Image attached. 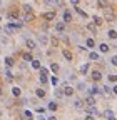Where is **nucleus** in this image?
Instances as JSON below:
<instances>
[{
	"label": "nucleus",
	"instance_id": "f257e3e1",
	"mask_svg": "<svg viewBox=\"0 0 117 120\" xmlns=\"http://www.w3.org/2000/svg\"><path fill=\"white\" fill-rule=\"evenodd\" d=\"M42 19L43 20H54L55 19V12H45V13L42 15Z\"/></svg>",
	"mask_w": 117,
	"mask_h": 120
},
{
	"label": "nucleus",
	"instance_id": "f03ea898",
	"mask_svg": "<svg viewBox=\"0 0 117 120\" xmlns=\"http://www.w3.org/2000/svg\"><path fill=\"white\" fill-rule=\"evenodd\" d=\"M90 75H92V80H94V82H99V80L102 79V73H100V72H97V70L90 72Z\"/></svg>",
	"mask_w": 117,
	"mask_h": 120
},
{
	"label": "nucleus",
	"instance_id": "7ed1b4c3",
	"mask_svg": "<svg viewBox=\"0 0 117 120\" xmlns=\"http://www.w3.org/2000/svg\"><path fill=\"white\" fill-rule=\"evenodd\" d=\"M64 95H74V88H72L70 85H64Z\"/></svg>",
	"mask_w": 117,
	"mask_h": 120
},
{
	"label": "nucleus",
	"instance_id": "20e7f679",
	"mask_svg": "<svg viewBox=\"0 0 117 120\" xmlns=\"http://www.w3.org/2000/svg\"><path fill=\"white\" fill-rule=\"evenodd\" d=\"M25 45H27V49H28V50H34V49L37 47V45H35V42H34V40H28V38L25 40Z\"/></svg>",
	"mask_w": 117,
	"mask_h": 120
},
{
	"label": "nucleus",
	"instance_id": "39448f33",
	"mask_svg": "<svg viewBox=\"0 0 117 120\" xmlns=\"http://www.w3.org/2000/svg\"><path fill=\"white\" fill-rule=\"evenodd\" d=\"M55 30H57V32H64V30H65V23L64 22H57L55 23Z\"/></svg>",
	"mask_w": 117,
	"mask_h": 120
},
{
	"label": "nucleus",
	"instance_id": "423d86ee",
	"mask_svg": "<svg viewBox=\"0 0 117 120\" xmlns=\"http://www.w3.org/2000/svg\"><path fill=\"white\" fill-rule=\"evenodd\" d=\"M70 20H72V15H70V12H69V10H64V22H65V23H69Z\"/></svg>",
	"mask_w": 117,
	"mask_h": 120
},
{
	"label": "nucleus",
	"instance_id": "0eeeda50",
	"mask_svg": "<svg viewBox=\"0 0 117 120\" xmlns=\"http://www.w3.org/2000/svg\"><path fill=\"white\" fill-rule=\"evenodd\" d=\"M55 97H57V98H62V97H64V90H62L60 87H55Z\"/></svg>",
	"mask_w": 117,
	"mask_h": 120
},
{
	"label": "nucleus",
	"instance_id": "6e6552de",
	"mask_svg": "<svg viewBox=\"0 0 117 120\" xmlns=\"http://www.w3.org/2000/svg\"><path fill=\"white\" fill-rule=\"evenodd\" d=\"M87 112H89V115H99V110L94 105H90V109H87Z\"/></svg>",
	"mask_w": 117,
	"mask_h": 120
},
{
	"label": "nucleus",
	"instance_id": "1a4fd4ad",
	"mask_svg": "<svg viewBox=\"0 0 117 120\" xmlns=\"http://www.w3.org/2000/svg\"><path fill=\"white\" fill-rule=\"evenodd\" d=\"M20 94H22V92H20L19 87H12V95H13V97H20Z\"/></svg>",
	"mask_w": 117,
	"mask_h": 120
},
{
	"label": "nucleus",
	"instance_id": "9d476101",
	"mask_svg": "<svg viewBox=\"0 0 117 120\" xmlns=\"http://www.w3.org/2000/svg\"><path fill=\"white\" fill-rule=\"evenodd\" d=\"M35 95L40 97V98H43V97H45V90H43V88H37L35 90Z\"/></svg>",
	"mask_w": 117,
	"mask_h": 120
},
{
	"label": "nucleus",
	"instance_id": "9b49d317",
	"mask_svg": "<svg viewBox=\"0 0 117 120\" xmlns=\"http://www.w3.org/2000/svg\"><path fill=\"white\" fill-rule=\"evenodd\" d=\"M39 40L42 42V45H47V35L45 34H39Z\"/></svg>",
	"mask_w": 117,
	"mask_h": 120
},
{
	"label": "nucleus",
	"instance_id": "f8f14e48",
	"mask_svg": "<svg viewBox=\"0 0 117 120\" xmlns=\"http://www.w3.org/2000/svg\"><path fill=\"white\" fill-rule=\"evenodd\" d=\"M13 64H15V62H13L12 57H5V65L7 67H13Z\"/></svg>",
	"mask_w": 117,
	"mask_h": 120
},
{
	"label": "nucleus",
	"instance_id": "ddd939ff",
	"mask_svg": "<svg viewBox=\"0 0 117 120\" xmlns=\"http://www.w3.org/2000/svg\"><path fill=\"white\" fill-rule=\"evenodd\" d=\"M99 49H100V52H104V53H105V52H109L110 47H109L107 43H100V45H99Z\"/></svg>",
	"mask_w": 117,
	"mask_h": 120
},
{
	"label": "nucleus",
	"instance_id": "4468645a",
	"mask_svg": "<svg viewBox=\"0 0 117 120\" xmlns=\"http://www.w3.org/2000/svg\"><path fill=\"white\" fill-rule=\"evenodd\" d=\"M97 7L99 8H105L107 7V0H97Z\"/></svg>",
	"mask_w": 117,
	"mask_h": 120
},
{
	"label": "nucleus",
	"instance_id": "2eb2a0df",
	"mask_svg": "<svg viewBox=\"0 0 117 120\" xmlns=\"http://www.w3.org/2000/svg\"><path fill=\"white\" fill-rule=\"evenodd\" d=\"M85 45H87V47H89V49H94V47H95V42H94V38H87Z\"/></svg>",
	"mask_w": 117,
	"mask_h": 120
},
{
	"label": "nucleus",
	"instance_id": "dca6fc26",
	"mask_svg": "<svg viewBox=\"0 0 117 120\" xmlns=\"http://www.w3.org/2000/svg\"><path fill=\"white\" fill-rule=\"evenodd\" d=\"M75 10H77V13L80 15V17H84V19H87V13H85V12H84V10H82L80 7H77V5H75Z\"/></svg>",
	"mask_w": 117,
	"mask_h": 120
},
{
	"label": "nucleus",
	"instance_id": "f3484780",
	"mask_svg": "<svg viewBox=\"0 0 117 120\" xmlns=\"http://www.w3.org/2000/svg\"><path fill=\"white\" fill-rule=\"evenodd\" d=\"M4 73H5V75H7V79H8V80H12V79H13V73H12V72H10V67H7V68H5V72H4Z\"/></svg>",
	"mask_w": 117,
	"mask_h": 120
},
{
	"label": "nucleus",
	"instance_id": "a211bd4d",
	"mask_svg": "<svg viewBox=\"0 0 117 120\" xmlns=\"http://www.w3.org/2000/svg\"><path fill=\"white\" fill-rule=\"evenodd\" d=\"M39 80H40L42 83H47V82H49V77H47V75H43V73H40V75H39Z\"/></svg>",
	"mask_w": 117,
	"mask_h": 120
},
{
	"label": "nucleus",
	"instance_id": "6ab92c4d",
	"mask_svg": "<svg viewBox=\"0 0 117 120\" xmlns=\"http://www.w3.org/2000/svg\"><path fill=\"white\" fill-rule=\"evenodd\" d=\"M22 58L25 60V62H32V60H34V57H32L30 53H23V55H22Z\"/></svg>",
	"mask_w": 117,
	"mask_h": 120
},
{
	"label": "nucleus",
	"instance_id": "aec40b11",
	"mask_svg": "<svg viewBox=\"0 0 117 120\" xmlns=\"http://www.w3.org/2000/svg\"><path fill=\"white\" fill-rule=\"evenodd\" d=\"M89 58H90V60H99L100 57H99L97 52H90V53H89Z\"/></svg>",
	"mask_w": 117,
	"mask_h": 120
},
{
	"label": "nucleus",
	"instance_id": "412c9836",
	"mask_svg": "<svg viewBox=\"0 0 117 120\" xmlns=\"http://www.w3.org/2000/svg\"><path fill=\"white\" fill-rule=\"evenodd\" d=\"M32 68H35V70L40 68V60H32Z\"/></svg>",
	"mask_w": 117,
	"mask_h": 120
},
{
	"label": "nucleus",
	"instance_id": "4be33fe9",
	"mask_svg": "<svg viewBox=\"0 0 117 120\" xmlns=\"http://www.w3.org/2000/svg\"><path fill=\"white\" fill-rule=\"evenodd\" d=\"M87 72H89V64H84V65L80 67V73L84 75V73H87Z\"/></svg>",
	"mask_w": 117,
	"mask_h": 120
},
{
	"label": "nucleus",
	"instance_id": "5701e85b",
	"mask_svg": "<svg viewBox=\"0 0 117 120\" xmlns=\"http://www.w3.org/2000/svg\"><path fill=\"white\" fill-rule=\"evenodd\" d=\"M105 19H107V20H109V22H112V20H114V19H115V15H114V13H112V12H107V13H105Z\"/></svg>",
	"mask_w": 117,
	"mask_h": 120
},
{
	"label": "nucleus",
	"instance_id": "b1692460",
	"mask_svg": "<svg viewBox=\"0 0 117 120\" xmlns=\"http://www.w3.org/2000/svg\"><path fill=\"white\" fill-rule=\"evenodd\" d=\"M23 12H25V13H32V5L25 4V5H23Z\"/></svg>",
	"mask_w": 117,
	"mask_h": 120
},
{
	"label": "nucleus",
	"instance_id": "393cba45",
	"mask_svg": "<svg viewBox=\"0 0 117 120\" xmlns=\"http://www.w3.org/2000/svg\"><path fill=\"white\" fill-rule=\"evenodd\" d=\"M107 35H109V38H117V32H115V30H109Z\"/></svg>",
	"mask_w": 117,
	"mask_h": 120
},
{
	"label": "nucleus",
	"instance_id": "a878e982",
	"mask_svg": "<svg viewBox=\"0 0 117 120\" xmlns=\"http://www.w3.org/2000/svg\"><path fill=\"white\" fill-rule=\"evenodd\" d=\"M92 20H94V22H92V23H94V25H95V27H97V25H100V23H102V19H100V17H94V19H92Z\"/></svg>",
	"mask_w": 117,
	"mask_h": 120
},
{
	"label": "nucleus",
	"instance_id": "bb28decb",
	"mask_svg": "<svg viewBox=\"0 0 117 120\" xmlns=\"http://www.w3.org/2000/svg\"><path fill=\"white\" fill-rule=\"evenodd\" d=\"M49 110H52V112L57 110V103H55V102H50V103H49Z\"/></svg>",
	"mask_w": 117,
	"mask_h": 120
},
{
	"label": "nucleus",
	"instance_id": "cd10ccee",
	"mask_svg": "<svg viewBox=\"0 0 117 120\" xmlns=\"http://www.w3.org/2000/svg\"><path fill=\"white\" fill-rule=\"evenodd\" d=\"M23 117H25V118H32V117H34V113H32L30 110H25V112H23Z\"/></svg>",
	"mask_w": 117,
	"mask_h": 120
},
{
	"label": "nucleus",
	"instance_id": "c85d7f7f",
	"mask_svg": "<svg viewBox=\"0 0 117 120\" xmlns=\"http://www.w3.org/2000/svg\"><path fill=\"white\" fill-rule=\"evenodd\" d=\"M85 102L89 103V105H94V103H95V100H94V97H92V95H89V97H87V100H85Z\"/></svg>",
	"mask_w": 117,
	"mask_h": 120
},
{
	"label": "nucleus",
	"instance_id": "c756f323",
	"mask_svg": "<svg viewBox=\"0 0 117 120\" xmlns=\"http://www.w3.org/2000/svg\"><path fill=\"white\" fill-rule=\"evenodd\" d=\"M50 83H52V85H54V87H57V83H58V79H57V77H55V75H54V77H52V79H50Z\"/></svg>",
	"mask_w": 117,
	"mask_h": 120
},
{
	"label": "nucleus",
	"instance_id": "7c9ffc66",
	"mask_svg": "<svg viewBox=\"0 0 117 120\" xmlns=\"http://www.w3.org/2000/svg\"><path fill=\"white\" fill-rule=\"evenodd\" d=\"M64 57H65L67 60H72V53H70L69 50H64Z\"/></svg>",
	"mask_w": 117,
	"mask_h": 120
},
{
	"label": "nucleus",
	"instance_id": "2f4dec72",
	"mask_svg": "<svg viewBox=\"0 0 117 120\" xmlns=\"http://www.w3.org/2000/svg\"><path fill=\"white\" fill-rule=\"evenodd\" d=\"M104 115H105V117H107V118H110V117H114V112H112V110H109V109H107V110H105V112H104Z\"/></svg>",
	"mask_w": 117,
	"mask_h": 120
},
{
	"label": "nucleus",
	"instance_id": "473e14b6",
	"mask_svg": "<svg viewBox=\"0 0 117 120\" xmlns=\"http://www.w3.org/2000/svg\"><path fill=\"white\" fill-rule=\"evenodd\" d=\"M99 94V87H92L90 88V95H97Z\"/></svg>",
	"mask_w": 117,
	"mask_h": 120
},
{
	"label": "nucleus",
	"instance_id": "72a5a7b5",
	"mask_svg": "<svg viewBox=\"0 0 117 120\" xmlns=\"http://www.w3.org/2000/svg\"><path fill=\"white\" fill-rule=\"evenodd\" d=\"M50 70H52L54 73H55V72H58V65H57V64H52V65H50Z\"/></svg>",
	"mask_w": 117,
	"mask_h": 120
},
{
	"label": "nucleus",
	"instance_id": "f704fd0d",
	"mask_svg": "<svg viewBox=\"0 0 117 120\" xmlns=\"http://www.w3.org/2000/svg\"><path fill=\"white\" fill-rule=\"evenodd\" d=\"M75 107H77V109H84V102H80V100H75Z\"/></svg>",
	"mask_w": 117,
	"mask_h": 120
},
{
	"label": "nucleus",
	"instance_id": "c9c22d12",
	"mask_svg": "<svg viewBox=\"0 0 117 120\" xmlns=\"http://www.w3.org/2000/svg\"><path fill=\"white\" fill-rule=\"evenodd\" d=\"M85 83H77V90H80V92H82V90H85Z\"/></svg>",
	"mask_w": 117,
	"mask_h": 120
},
{
	"label": "nucleus",
	"instance_id": "e433bc0d",
	"mask_svg": "<svg viewBox=\"0 0 117 120\" xmlns=\"http://www.w3.org/2000/svg\"><path fill=\"white\" fill-rule=\"evenodd\" d=\"M87 30H90V32H95V25H94V23H89V25H87Z\"/></svg>",
	"mask_w": 117,
	"mask_h": 120
},
{
	"label": "nucleus",
	"instance_id": "4c0bfd02",
	"mask_svg": "<svg viewBox=\"0 0 117 120\" xmlns=\"http://www.w3.org/2000/svg\"><path fill=\"white\" fill-rule=\"evenodd\" d=\"M104 92H105L107 95H110V94H112V88H110V87H104Z\"/></svg>",
	"mask_w": 117,
	"mask_h": 120
},
{
	"label": "nucleus",
	"instance_id": "58836bf2",
	"mask_svg": "<svg viewBox=\"0 0 117 120\" xmlns=\"http://www.w3.org/2000/svg\"><path fill=\"white\" fill-rule=\"evenodd\" d=\"M109 82H117V75H109Z\"/></svg>",
	"mask_w": 117,
	"mask_h": 120
},
{
	"label": "nucleus",
	"instance_id": "ea45409f",
	"mask_svg": "<svg viewBox=\"0 0 117 120\" xmlns=\"http://www.w3.org/2000/svg\"><path fill=\"white\" fill-rule=\"evenodd\" d=\"M110 64H112V65H117V55L110 58Z\"/></svg>",
	"mask_w": 117,
	"mask_h": 120
},
{
	"label": "nucleus",
	"instance_id": "a19ab883",
	"mask_svg": "<svg viewBox=\"0 0 117 120\" xmlns=\"http://www.w3.org/2000/svg\"><path fill=\"white\" fill-rule=\"evenodd\" d=\"M37 113H45V109H43V107H37Z\"/></svg>",
	"mask_w": 117,
	"mask_h": 120
},
{
	"label": "nucleus",
	"instance_id": "79ce46f5",
	"mask_svg": "<svg viewBox=\"0 0 117 120\" xmlns=\"http://www.w3.org/2000/svg\"><path fill=\"white\" fill-rule=\"evenodd\" d=\"M40 73H43V75H47V73H49V70H47V68H43V67H42V68H40Z\"/></svg>",
	"mask_w": 117,
	"mask_h": 120
},
{
	"label": "nucleus",
	"instance_id": "37998d69",
	"mask_svg": "<svg viewBox=\"0 0 117 120\" xmlns=\"http://www.w3.org/2000/svg\"><path fill=\"white\" fill-rule=\"evenodd\" d=\"M70 4H72V5L75 7V5H79V0H70Z\"/></svg>",
	"mask_w": 117,
	"mask_h": 120
},
{
	"label": "nucleus",
	"instance_id": "c03bdc74",
	"mask_svg": "<svg viewBox=\"0 0 117 120\" xmlns=\"http://www.w3.org/2000/svg\"><path fill=\"white\" fill-rule=\"evenodd\" d=\"M112 92H114V94L117 95V85H114V88H112Z\"/></svg>",
	"mask_w": 117,
	"mask_h": 120
},
{
	"label": "nucleus",
	"instance_id": "a18cd8bd",
	"mask_svg": "<svg viewBox=\"0 0 117 120\" xmlns=\"http://www.w3.org/2000/svg\"><path fill=\"white\" fill-rule=\"evenodd\" d=\"M85 120H94V115H89V117H85Z\"/></svg>",
	"mask_w": 117,
	"mask_h": 120
},
{
	"label": "nucleus",
	"instance_id": "49530a36",
	"mask_svg": "<svg viewBox=\"0 0 117 120\" xmlns=\"http://www.w3.org/2000/svg\"><path fill=\"white\" fill-rule=\"evenodd\" d=\"M39 120H45V118H43V117H42V115H40V117H39Z\"/></svg>",
	"mask_w": 117,
	"mask_h": 120
},
{
	"label": "nucleus",
	"instance_id": "de8ad7c7",
	"mask_svg": "<svg viewBox=\"0 0 117 120\" xmlns=\"http://www.w3.org/2000/svg\"><path fill=\"white\" fill-rule=\"evenodd\" d=\"M49 120H57V118H55V117H50V118H49Z\"/></svg>",
	"mask_w": 117,
	"mask_h": 120
},
{
	"label": "nucleus",
	"instance_id": "09e8293b",
	"mask_svg": "<svg viewBox=\"0 0 117 120\" xmlns=\"http://www.w3.org/2000/svg\"><path fill=\"white\" fill-rule=\"evenodd\" d=\"M109 120H115V118H114V117H110V118H109Z\"/></svg>",
	"mask_w": 117,
	"mask_h": 120
},
{
	"label": "nucleus",
	"instance_id": "8fccbe9b",
	"mask_svg": "<svg viewBox=\"0 0 117 120\" xmlns=\"http://www.w3.org/2000/svg\"><path fill=\"white\" fill-rule=\"evenodd\" d=\"M0 20H2V19H0Z\"/></svg>",
	"mask_w": 117,
	"mask_h": 120
}]
</instances>
